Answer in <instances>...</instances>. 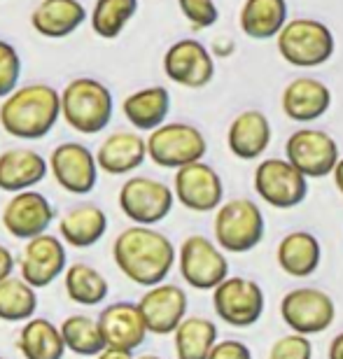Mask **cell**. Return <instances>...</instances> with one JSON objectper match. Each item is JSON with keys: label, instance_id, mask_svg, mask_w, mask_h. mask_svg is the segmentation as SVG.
<instances>
[{"label": "cell", "instance_id": "7", "mask_svg": "<svg viewBox=\"0 0 343 359\" xmlns=\"http://www.w3.org/2000/svg\"><path fill=\"white\" fill-rule=\"evenodd\" d=\"M119 210L131 219L133 224L140 226H154L163 222L173 210L175 191L161 180L133 175L124 180L117 194Z\"/></svg>", "mask_w": 343, "mask_h": 359}, {"label": "cell", "instance_id": "5", "mask_svg": "<svg viewBox=\"0 0 343 359\" xmlns=\"http://www.w3.org/2000/svg\"><path fill=\"white\" fill-rule=\"evenodd\" d=\"M278 54L295 68H318L334 56L337 40L318 19H292L278 35Z\"/></svg>", "mask_w": 343, "mask_h": 359}, {"label": "cell", "instance_id": "20", "mask_svg": "<svg viewBox=\"0 0 343 359\" xmlns=\"http://www.w3.org/2000/svg\"><path fill=\"white\" fill-rule=\"evenodd\" d=\"M281 105L288 119L297 124H311L332 107V91L316 77H297L285 87Z\"/></svg>", "mask_w": 343, "mask_h": 359}, {"label": "cell", "instance_id": "17", "mask_svg": "<svg viewBox=\"0 0 343 359\" xmlns=\"http://www.w3.org/2000/svg\"><path fill=\"white\" fill-rule=\"evenodd\" d=\"M54 217V205L49 203L45 194L35 189L12 194V198L7 201L3 212H0L5 231L17 241H31L35 236L47 233Z\"/></svg>", "mask_w": 343, "mask_h": 359}, {"label": "cell", "instance_id": "2", "mask_svg": "<svg viewBox=\"0 0 343 359\" xmlns=\"http://www.w3.org/2000/svg\"><path fill=\"white\" fill-rule=\"evenodd\" d=\"M61 119V91L45 82L17 87L0 103V126L17 140H42Z\"/></svg>", "mask_w": 343, "mask_h": 359}, {"label": "cell", "instance_id": "10", "mask_svg": "<svg viewBox=\"0 0 343 359\" xmlns=\"http://www.w3.org/2000/svg\"><path fill=\"white\" fill-rule=\"evenodd\" d=\"M281 318L290 332L316 336L327 332L337 320V304L318 287H297L281 301Z\"/></svg>", "mask_w": 343, "mask_h": 359}, {"label": "cell", "instance_id": "35", "mask_svg": "<svg viewBox=\"0 0 343 359\" xmlns=\"http://www.w3.org/2000/svg\"><path fill=\"white\" fill-rule=\"evenodd\" d=\"M21 80V56L12 42L0 38V100L7 98L19 87Z\"/></svg>", "mask_w": 343, "mask_h": 359}, {"label": "cell", "instance_id": "26", "mask_svg": "<svg viewBox=\"0 0 343 359\" xmlns=\"http://www.w3.org/2000/svg\"><path fill=\"white\" fill-rule=\"evenodd\" d=\"M126 121L135 131L152 133L154 128L166 124L170 112V93L166 87H145L128 93L121 103Z\"/></svg>", "mask_w": 343, "mask_h": 359}, {"label": "cell", "instance_id": "14", "mask_svg": "<svg viewBox=\"0 0 343 359\" xmlns=\"http://www.w3.org/2000/svg\"><path fill=\"white\" fill-rule=\"evenodd\" d=\"M285 159L306 177H325L334 173L341 156L337 140L327 131L299 128L285 142Z\"/></svg>", "mask_w": 343, "mask_h": 359}, {"label": "cell", "instance_id": "23", "mask_svg": "<svg viewBox=\"0 0 343 359\" xmlns=\"http://www.w3.org/2000/svg\"><path fill=\"white\" fill-rule=\"evenodd\" d=\"M147 159V138L140 131H114L96 149L98 168L108 175H128Z\"/></svg>", "mask_w": 343, "mask_h": 359}, {"label": "cell", "instance_id": "9", "mask_svg": "<svg viewBox=\"0 0 343 359\" xmlns=\"http://www.w3.org/2000/svg\"><path fill=\"white\" fill-rule=\"evenodd\" d=\"M213 308L224 325L248 329L262 320L267 311V297L257 280L229 276L222 285L213 290Z\"/></svg>", "mask_w": 343, "mask_h": 359}, {"label": "cell", "instance_id": "3", "mask_svg": "<svg viewBox=\"0 0 343 359\" xmlns=\"http://www.w3.org/2000/svg\"><path fill=\"white\" fill-rule=\"evenodd\" d=\"M114 114L112 91L96 77H75L61 91V119L82 135L108 128Z\"/></svg>", "mask_w": 343, "mask_h": 359}, {"label": "cell", "instance_id": "6", "mask_svg": "<svg viewBox=\"0 0 343 359\" xmlns=\"http://www.w3.org/2000/svg\"><path fill=\"white\" fill-rule=\"evenodd\" d=\"M208 152L206 135L184 121H166L147 135V159L159 168L177 170L203 161Z\"/></svg>", "mask_w": 343, "mask_h": 359}, {"label": "cell", "instance_id": "27", "mask_svg": "<svg viewBox=\"0 0 343 359\" xmlns=\"http://www.w3.org/2000/svg\"><path fill=\"white\" fill-rule=\"evenodd\" d=\"M276 262L290 278H311L323 262V245L311 231H292L278 243Z\"/></svg>", "mask_w": 343, "mask_h": 359}, {"label": "cell", "instance_id": "4", "mask_svg": "<svg viewBox=\"0 0 343 359\" xmlns=\"http://www.w3.org/2000/svg\"><path fill=\"white\" fill-rule=\"evenodd\" d=\"M267 222L262 208L250 198H229L215 210L213 236L229 255H246L264 241Z\"/></svg>", "mask_w": 343, "mask_h": 359}, {"label": "cell", "instance_id": "38", "mask_svg": "<svg viewBox=\"0 0 343 359\" xmlns=\"http://www.w3.org/2000/svg\"><path fill=\"white\" fill-rule=\"evenodd\" d=\"M208 359H253V353H250V348L243 341L224 339L215 343Z\"/></svg>", "mask_w": 343, "mask_h": 359}, {"label": "cell", "instance_id": "25", "mask_svg": "<svg viewBox=\"0 0 343 359\" xmlns=\"http://www.w3.org/2000/svg\"><path fill=\"white\" fill-rule=\"evenodd\" d=\"M108 233V215L96 203H77L59 219V236L75 250L94 248Z\"/></svg>", "mask_w": 343, "mask_h": 359}, {"label": "cell", "instance_id": "44", "mask_svg": "<svg viewBox=\"0 0 343 359\" xmlns=\"http://www.w3.org/2000/svg\"><path fill=\"white\" fill-rule=\"evenodd\" d=\"M0 359H5V357H0Z\"/></svg>", "mask_w": 343, "mask_h": 359}, {"label": "cell", "instance_id": "28", "mask_svg": "<svg viewBox=\"0 0 343 359\" xmlns=\"http://www.w3.org/2000/svg\"><path fill=\"white\" fill-rule=\"evenodd\" d=\"M17 348L24 359H63L68 353L61 327L47 318H31L24 322L17 336Z\"/></svg>", "mask_w": 343, "mask_h": 359}, {"label": "cell", "instance_id": "31", "mask_svg": "<svg viewBox=\"0 0 343 359\" xmlns=\"http://www.w3.org/2000/svg\"><path fill=\"white\" fill-rule=\"evenodd\" d=\"M217 343V327L203 315H187L173 334L177 359H208Z\"/></svg>", "mask_w": 343, "mask_h": 359}, {"label": "cell", "instance_id": "18", "mask_svg": "<svg viewBox=\"0 0 343 359\" xmlns=\"http://www.w3.org/2000/svg\"><path fill=\"white\" fill-rule=\"evenodd\" d=\"M138 308L142 320L147 325V332L154 336H173L175 329L187 318L189 299L187 292L180 285L161 283L147 287L145 294L138 299Z\"/></svg>", "mask_w": 343, "mask_h": 359}, {"label": "cell", "instance_id": "21", "mask_svg": "<svg viewBox=\"0 0 343 359\" xmlns=\"http://www.w3.org/2000/svg\"><path fill=\"white\" fill-rule=\"evenodd\" d=\"M49 173V159L31 147H10L0 152V191L19 194L35 189Z\"/></svg>", "mask_w": 343, "mask_h": 359}, {"label": "cell", "instance_id": "42", "mask_svg": "<svg viewBox=\"0 0 343 359\" xmlns=\"http://www.w3.org/2000/svg\"><path fill=\"white\" fill-rule=\"evenodd\" d=\"M332 177H334V184H337V189L341 191V196H343V156H341V159H339L337 168H334Z\"/></svg>", "mask_w": 343, "mask_h": 359}, {"label": "cell", "instance_id": "37", "mask_svg": "<svg viewBox=\"0 0 343 359\" xmlns=\"http://www.w3.org/2000/svg\"><path fill=\"white\" fill-rule=\"evenodd\" d=\"M267 359H313L311 336H302L295 332L281 336V339H276L274 346L269 348Z\"/></svg>", "mask_w": 343, "mask_h": 359}, {"label": "cell", "instance_id": "30", "mask_svg": "<svg viewBox=\"0 0 343 359\" xmlns=\"http://www.w3.org/2000/svg\"><path fill=\"white\" fill-rule=\"evenodd\" d=\"M63 287H66V297L73 304L84 308L101 306L110 294L108 278L84 262H75L66 269V273H63Z\"/></svg>", "mask_w": 343, "mask_h": 359}, {"label": "cell", "instance_id": "43", "mask_svg": "<svg viewBox=\"0 0 343 359\" xmlns=\"http://www.w3.org/2000/svg\"><path fill=\"white\" fill-rule=\"evenodd\" d=\"M135 359H163L159 355H140V357H135Z\"/></svg>", "mask_w": 343, "mask_h": 359}, {"label": "cell", "instance_id": "40", "mask_svg": "<svg viewBox=\"0 0 343 359\" xmlns=\"http://www.w3.org/2000/svg\"><path fill=\"white\" fill-rule=\"evenodd\" d=\"M327 359H343V332L332 339L330 348H327Z\"/></svg>", "mask_w": 343, "mask_h": 359}, {"label": "cell", "instance_id": "41", "mask_svg": "<svg viewBox=\"0 0 343 359\" xmlns=\"http://www.w3.org/2000/svg\"><path fill=\"white\" fill-rule=\"evenodd\" d=\"M91 359H135L133 353H126V350H114V348H105L101 355L91 357Z\"/></svg>", "mask_w": 343, "mask_h": 359}, {"label": "cell", "instance_id": "33", "mask_svg": "<svg viewBox=\"0 0 343 359\" xmlns=\"http://www.w3.org/2000/svg\"><path fill=\"white\" fill-rule=\"evenodd\" d=\"M38 311V290L21 276H10L0 283V320L28 322Z\"/></svg>", "mask_w": 343, "mask_h": 359}, {"label": "cell", "instance_id": "19", "mask_svg": "<svg viewBox=\"0 0 343 359\" xmlns=\"http://www.w3.org/2000/svg\"><path fill=\"white\" fill-rule=\"evenodd\" d=\"M98 327H101L105 348L126 350L133 353L147 339V325L142 320L138 301H114L108 304L98 315Z\"/></svg>", "mask_w": 343, "mask_h": 359}, {"label": "cell", "instance_id": "32", "mask_svg": "<svg viewBox=\"0 0 343 359\" xmlns=\"http://www.w3.org/2000/svg\"><path fill=\"white\" fill-rule=\"evenodd\" d=\"M138 12V0H96L89 12V24L96 38L117 40Z\"/></svg>", "mask_w": 343, "mask_h": 359}, {"label": "cell", "instance_id": "39", "mask_svg": "<svg viewBox=\"0 0 343 359\" xmlns=\"http://www.w3.org/2000/svg\"><path fill=\"white\" fill-rule=\"evenodd\" d=\"M14 266H17L14 255L10 252V248H5L3 243H0V283L7 280L10 276H14Z\"/></svg>", "mask_w": 343, "mask_h": 359}, {"label": "cell", "instance_id": "15", "mask_svg": "<svg viewBox=\"0 0 343 359\" xmlns=\"http://www.w3.org/2000/svg\"><path fill=\"white\" fill-rule=\"evenodd\" d=\"M163 73L184 89H203L215 77V59L210 49L194 38L173 42L163 54Z\"/></svg>", "mask_w": 343, "mask_h": 359}, {"label": "cell", "instance_id": "12", "mask_svg": "<svg viewBox=\"0 0 343 359\" xmlns=\"http://www.w3.org/2000/svg\"><path fill=\"white\" fill-rule=\"evenodd\" d=\"M98 161L82 142H61L49 154V173L63 191L73 196H87L98 184Z\"/></svg>", "mask_w": 343, "mask_h": 359}, {"label": "cell", "instance_id": "11", "mask_svg": "<svg viewBox=\"0 0 343 359\" xmlns=\"http://www.w3.org/2000/svg\"><path fill=\"white\" fill-rule=\"evenodd\" d=\"M255 191L271 208L290 210L302 205L309 196V177L288 159H264L257 163L253 177Z\"/></svg>", "mask_w": 343, "mask_h": 359}, {"label": "cell", "instance_id": "16", "mask_svg": "<svg viewBox=\"0 0 343 359\" xmlns=\"http://www.w3.org/2000/svg\"><path fill=\"white\" fill-rule=\"evenodd\" d=\"M175 201L191 212H213L224 203V184L217 170L206 161L189 163L175 170Z\"/></svg>", "mask_w": 343, "mask_h": 359}, {"label": "cell", "instance_id": "1", "mask_svg": "<svg viewBox=\"0 0 343 359\" xmlns=\"http://www.w3.org/2000/svg\"><path fill=\"white\" fill-rule=\"evenodd\" d=\"M112 259L121 276L147 290L166 283L168 273L177 264V248L154 226L131 224L114 238Z\"/></svg>", "mask_w": 343, "mask_h": 359}, {"label": "cell", "instance_id": "8", "mask_svg": "<svg viewBox=\"0 0 343 359\" xmlns=\"http://www.w3.org/2000/svg\"><path fill=\"white\" fill-rule=\"evenodd\" d=\"M177 271L196 292H213L229 278L227 252L206 236H187L177 248Z\"/></svg>", "mask_w": 343, "mask_h": 359}, {"label": "cell", "instance_id": "36", "mask_svg": "<svg viewBox=\"0 0 343 359\" xmlns=\"http://www.w3.org/2000/svg\"><path fill=\"white\" fill-rule=\"evenodd\" d=\"M182 17L189 21V26L194 31H206L217 24L220 12L215 0H177Z\"/></svg>", "mask_w": 343, "mask_h": 359}, {"label": "cell", "instance_id": "22", "mask_svg": "<svg viewBox=\"0 0 343 359\" xmlns=\"http://www.w3.org/2000/svg\"><path fill=\"white\" fill-rule=\"evenodd\" d=\"M89 12L80 0H40L31 12V26L40 38L63 40L80 31Z\"/></svg>", "mask_w": 343, "mask_h": 359}, {"label": "cell", "instance_id": "24", "mask_svg": "<svg viewBox=\"0 0 343 359\" xmlns=\"http://www.w3.org/2000/svg\"><path fill=\"white\" fill-rule=\"evenodd\" d=\"M271 145V121L262 110H246L229 124L227 147L236 159L255 161Z\"/></svg>", "mask_w": 343, "mask_h": 359}, {"label": "cell", "instance_id": "13", "mask_svg": "<svg viewBox=\"0 0 343 359\" xmlns=\"http://www.w3.org/2000/svg\"><path fill=\"white\" fill-rule=\"evenodd\" d=\"M17 269L19 276L28 285H33L35 290L49 287L54 280L63 278V273L68 269L66 243H63L61 236H52L49 231L35 236V238L26 241L17 259Z\"/></svg>", "mask_w": 343, "mask_h": 359}, {"label": "cell", "instance_id": "29", "mask_svg": "<svg viewBox=\"0 0 343 359\" xmlns=\"http://www.w3.org/2000/svg\"><path fill=\"white\" fill-rule=\"evenodd\" d=\"M238 24L253 40L278 38L288 24V0H246Z\"/></svg>", "mask_w": 343, "mask_h": 359}, {"label": "cell", "instance_id": "34", "mask_svg": "<svg viewBox=\"0 0 343 359\" xmlns=\"http://www.w3.org/2000/svg\"><path fill=\"white\" fill-rule=\"evenodd\" d=\"M61 334L66 341V348L77 357H96L105 350V341L98 327V320L89 318L84 313L68 315L61 322Z\"/></svg>", "mask_w": 343, "mask_h": 359}]
</instances>
